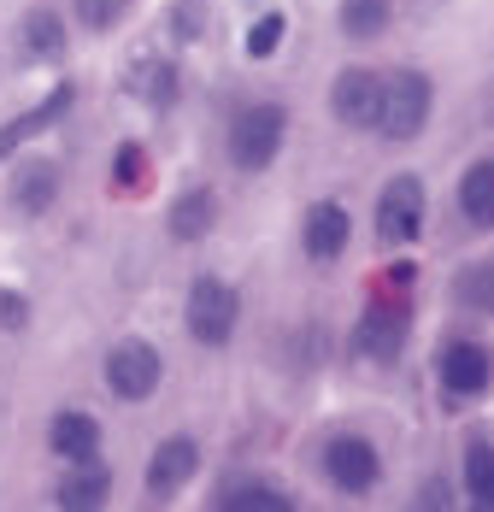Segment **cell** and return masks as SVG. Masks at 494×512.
I'll return each mask as SVG.
<instances>
[{
  "label": "cell",
  "mask_w": 494,
  "mask_h": 512,
  "mask_svg": "<svg viewBox=\"0 0 494 512\" xmlns=\"http://www.w3.org/2000/svg\"><path fill=\"white\" fill-rule=\"evenodd\" d=\"M6 201H12V212H24V218L53 212V201H59V165H53V159H30V165H18Z\"/></svg>",
  "instance_id": "17"
},
{
  "label": "cell",
  "mask_w": 494,
  "mask_h": 512,
  "mask_svg": "<svg viewBox=\"0 0 494 512\" xmlns=\"http://www.w3.org/2000/svg\"><path fill=\"white\" fill-rule=\"evenodd\" d=\"M465 501L471 507H494V442H465Z\"/></svg>",
  "instance_id": "24"
},
{
  "label": "cell",
  "mask_w": 494,
  "mask_h": 512,
  "mask_svg": "<svg viewBox=\"0 0 494 512\" xmlns=\"http://www.w3.org/2000/svg\"><path fill=\"white\" fill-rule=\"evenodd\" d=\"M453 301L465 312H494V259H471L453 277Z\"/></svg>",
  "instance_id": "23"
},
{
  "label": "cell",
  "mask_w": 494,
  "mask_h": 512,
  "mask_svg": "<svg viewBox=\"0 0 494 512\" xmlns=\"http://www.w3.org/2000/svg\"><path fill=\"white\" fill-rule=\"evenodd\" d=\"M212 507L218 512H289L295 507V495H289L283 483L259 477V471H230V477H218Z\"/></svg>",
  "instance_id": "13"
},
{
  "label": "cell",
  "mask_w": 494,
  "mask_h": 512,
  "mask_svg": "<svg viewBox=\"0 0 494 512\" xmlns=\"http://www.w3.org/2000/svg\"><path fill=\"white\" fill-rule=\"evenodd\" d=\"M106 389H112V401H124V407H142L159 395V383H165V359L153 342L142 336H124V342H112V354H106Z\"/></svg>",
  "instance_id": "5"
},
{
  "label": "cell",
  "mask_w": 494,
  "mask_h": 512,
  "mask_svg": "<svg viewBox=\"0 0 494 512\" xmlns=\"http://www.w3.org/2000/svg\"><path fill=\"white\" fill-rule=\"evenodd\" d=\"M436 377H442L447 401H477L494 383V354L471 336H447L442 354H436Z\"/></svg>",
  "instance_id": "8"
},
{
  "label": "cell",
  "mask_w": 494,
  "mask_h": 512,
  "mask_svg": "<svg viewBox=\"0 0 494 512\" xmlns=\"http://www.w3.org/2000/svg\"><path fill=\"white\" fill-rule=\"evenodd\" d=\"M236 324H242L236 283H224L218 271H200L195 283H189V301H183V330L195 336L200 348H230Z\"/></svg>",
  "instance_id": "3"
},
{
  "label": "cell",
  "mask_w": 494,
  "mask_h": 512,
  "mask_svg": "<svg viewBox=\"0 0 494 512\" xmlns=\"http://www.w3.org/2000/svg\"><path fill=\"white\" fill-rule=\"evenodd\" d=\"M283 36H289V18H283V12H265V18H253L242 53L247 59H271V53L283 48Z\"/></svg>",
  "instance_id": "26"
},
{
  "label": "cell",
  "mask_w": 494,
  "mask_h": 512,
  "mask_svg": "<svg viewBox=\"0 0 494 512\" xmlns=\"http://www.w3.org/2000/svg\"><path fill=\"white\" fill-rule=\"evenodd\" d=\"M412 283H418V265H412V259L383 271V295H395V301H412Z\"/></svg>",
  "instance_id": "29"
},
{
  "label": "cell",
  "mask_w": 494,
  "mask_h": 512,
  "mask_svg": "<svg viewBox=\"0 0 494 512\" xmlns=\"http://www.w3.org/2000/svg\"><path fill=\"white\" fill-rule=\"evenodd\" d=\"M124 89L148 106V112H171V106L183 101V71H177L165 53H148V59H136V65L124 71Z\"/></svg>",
  "instance_id": "14"
},
{
  "label": "cell",
  "mask_w": 494,
  "mask_h": 512,
  "mask_svg": "<svg viewBox=\"0 0 494 512\" xmlns=\"http://www.w3.org/2000/svg\"><path fill=\"white\" fill-rule=\"evenodd\" d=\"M200 471V442L195 436H165L159 448L148 454V471H142V489L153 501H171L177 489H189Z\"/></svg>",
  "instance_id": "10"
},
{
  "label": "cell",
  "mask_w": 494,
  "mask_h": 512,
  "mask_svg": "<svg viewBox=\"0 0 494 512\" xmlns=\"http://www.w3.org/2000/svg\"><path fill=\"white\" fill-rule=\"evenodd\" d=\"M71 106H77V83H53L36 106H24L18 118H6V124H0V159H12L24 142H36L42 130L65 124V118H71Z\"/></svg>",
  "instance_id": "11"
},
{
  "label": "cell",
  "mask_w": 494,
  "mask_h": 512,
  "mask_svg": "<svg viewBox=\"0 0 494 512\" xmlns=\"http://www.w3.org/2000/svg\"><path fill=\"white\" fill-rule=\"evenodd\" d=\"M206 30V0H171V42H195Z\"/></svg>",
  "instance_id": "27"
},
{
  "label": "cell",
  "mask_w": 494,
  "mask_h": 512,
  "mask_svg": "<svg viewBox=\"0 0 494 512\" xmlns=\"http://www.w3.org/2000/svg\"><path fill=\"white\" fill-rule=\"evenodd\" d=\"M283 142H289V106H277V101H247L224 124V154L247 177L253 171H271L277 154H283Z\"/></svg>",
  "instance_id": "1"
},
{
  "label": "cell",
  "mask_w": 494,
  "mask_h": 512,
  "mask_svg": "<svg viewBox=\"0 0 494 512\" xmlns=\"http://www.w3.org/2000/svg\"><path fill=\"white\" fill-rule=\"evenodd\" d=\"M424 218H430L424 177H418V171L389 177L383 195H377V242H383V248H412V242L424 236Z\"/></svg>",
  "instance_id": "6"
},
{
  "label": "cell",
  "mask_w": 494,
  "mask_h": 512,
  "mask_svg": "<svg viewBox=\"0 0 494 512\" xmlns=\"http://www.w3.org/2000/svg\"><path fill=\"white\" fill-rule=\"evenodd\" d=\"M336 24H342L347 42H377L395 24V0H342L336 6Z\"/></svg>",
  "instance_id": "20"
},
{
  "label": "cell",
  "mask_w": 494,
  "mask_h": 512,
  "mask_svg": "<svg viewBox=\"0 0 494 512\" xmlns=\"http://www.w3.org/2000/svg\"><path fill=\"white\" fill-rule=\"evenodd\" d=\"M30 330V295L0 289V336H24Z\"/></svg>",
  "instance_id": "28"
},
{
  "label": "cell",
  "mask_w": 494,
  "mask_h": 512,
  "mask_svg": "<svg viewBox=\"0 0 494 512\" xmlns=\"http://www.w3.org/2000/svg\"><path fill=\"white\" fill-rule=\"evenodd\" d=\"M53 501L65 512H95L112 501V471L100 465V454H89V460H71V471L59 477V489H53Z\"/></svg>",
  "instance_id": "16"
},
{
  "label": "cell",
  "mask_w": 494,
  "mask_h": 512,
  "mask_svg": "<svg viewBox=\"0 0 494 512\" xmlns=\"http://www.w3.org/2000/svg\"><path fill=\"white\" fill-rule=\"evenodd\" d=\"M18 42H24V53H30L36 65L65 59V18H59V12H48V6L24 12V24H18Z\"/></svg>",
  "instance_id": "19"
},
{
  "label": "cell",
  "mask_w": 494,
  "mask_h": 512,
  "mask_svg": "<svg viewBox=\"0 0 494 512\" xmlns=\"http://www.w3.org/2000/svg\"><path fill=\"white\" fill-rule=\"evenodd\" d=\"M71 12H77V24H83L89 36H106V30H118V24H124L130 0H71Z\"/></svg>",
  "instance_id": "25"
},
{
  "label": "cell",
  "mask_w": 494,
  "mask_h": 512,
  "mask_svg": "<svg viewBox=\"0 0 494 512\" xmlns=\"http://www.w3.org/2000/svg\"><path fill=\"white\" fill-rule=\"evenodd\" d=\"M453 195H459V212L471 224H494V159H471Z\"/></svg>",
  "instance_id": "22"
},
{
  "label": "cell",
  "mask_w": 494,
  "mask_h": 512,
  "mask_svg": "<svg viewBox=\"0 0 494 512\" xmlns=\"http://www.w3.org/2000/svg\"><path fill=\"white\" fill-rule=\"evenodd\" d=\"M353 242V218H347L342 201H312L306 218H300V248L312 265H336Z\"/></svg>",
  "instance_id": "12"
},
{
  "label": "cell",
  "mask_w": 494,
  "mask_h": 512,
  "mask_svg": "<svg viewBox=\"0 0 494 512\" xmlns=\"http://www.w3.org/2000/svg\"><path fill=\"white\" fill-rule=\"evenodd\" d=\"M165 230H171V242H206L212 230H218V189H206V183H189L171 212H165Z\"/></svg>",
  "instance_id": "15"
},
{
  "label": "cell",
  "mask_w": 494,
  "mask_h": 512,
  "mask_svg": "<svg viewBox=\"0 0 494 512\" xmlns=\"http://www.w3.org/2000/svg\"><path fill=\"white\" fill-rule=\"evenodd\" d=\"M48 448H53V454H59L65 465H71V460H89V454H100V418H95V412H77V407L53 412V424H48Z\"/></svg>",
  "instance_id": "18"
},
{
  "label": "cell",
  "mask_w": 494,
  "mask_h": 512,
  "mask_svg": "<svg viewBox=\"0 0 494 512\" xmlns=\"http://www.w3.org/2000/svg\"><path fill=\"white\" fill-rule=\"evenodd\" d=\"M318 471H324V483H330L336 495H371V489L383 483V454H377L371 436L336 430V436L324 442V454H318Z\"/></svg>",
  "instance_id": "4"
},
{
  "label": "cell",
  "mask_w": 494,
  "mask_h": 512,
  "mask_svg": "<svg viewBox=\"0 0 494 512\" xmlns=\"http://www.w3.org/2000/svg\"><path fill=\"white\" fill-rule=\"evenodd\" d=\"M406 336H412V301L377 295L371 307L359 312V324H353V354L371 359V365H395L406 354Z\"/></svg>",
  "instance_id": "7"
},
{
  "label": "cell",
  "mask_w": 494,
  "mask_h": 512,
  "mask_svg": "<svg viewBox=\"0 0 494 512\" xmlns=\"http://www.w3.org/2000/svg\"><path fill=\"white\" fill-rule=\"evenodd\" d=\"M330 112L342 130H377L383 118V71L371 65H342L330 83Z\"/></svg>",
  "instance_id": "9"
},
{
  "label": "cell",
  "mask_w": 494,
  "mask_h": 512,
  "mask_svg": "<svg viewBox=\"0 0 494 512\" xmlns=\"http://www.w3.org/2000/svg\"><path fill=\"white\" fill-rule=\"evenodd\" d=\"M430 112H436L430 71H418V65L383 71V118H377V136L383 142H418L424 124H430Z\"/></svg>",
  "instance_id": "2"
},
{
  "label": "cell",
  "mask_w": 494,
  "mask_h": 512,
  "mask_svg": "<svg viewBox=\"0 0 494 512\" xmlns=\"http://www.w3.org/2000/svg\"><path fill=\"white\" fill-rule=\"evenodd\" d=\"M153 189V159L142 142H118V154H112V195L118 201H142Z\"/></svg>",
  "instance_id": "21"
}]
</instances>
